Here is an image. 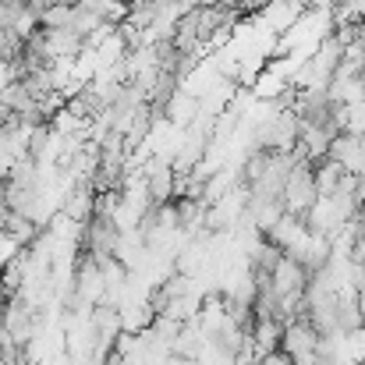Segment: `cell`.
<instances>
[{"instance_id":"2","label":"cell","mask_w":365,"mask_h":365,"mask_svg":"<svg viewBox=\"0 0 365 365\" xmlns=\"http://www.w3.org/2000/svg\"><path fill=\"white\" fill-rule=\"evenodd\" d=\"M259 365H294V362H291V355H287V351H280V348H277V351H269V355H259Z\"/></svg>"},{"instance_id":"3","label":"cell","mask_w":365,"mask_h":365,"mask_svg":"<svg viewBox=\"0 0 365 365\" xmlns=\"http://www.w3.org/2000/svg\"><path fill=\"white\" fill-rule=\"evenodd\" d=\"M351 266L365 269V235H359V242H355V248H351Z\"/></svg>"},{"instance_id":"1","label":"cell","mask_w":365,"mask_h":365,"mask_svg":"<svg viewBox=\"0 0 365 365\" xmlns=\"http://www.w3.org/2000/svg\"><path fill=\"white\" fill-rule=\"evenodd\" d=\"M252 344H255V355H269L280 348V337H284V323L280 319H259L255 330L248 334Z\"/></svg>"}]
</instances>
